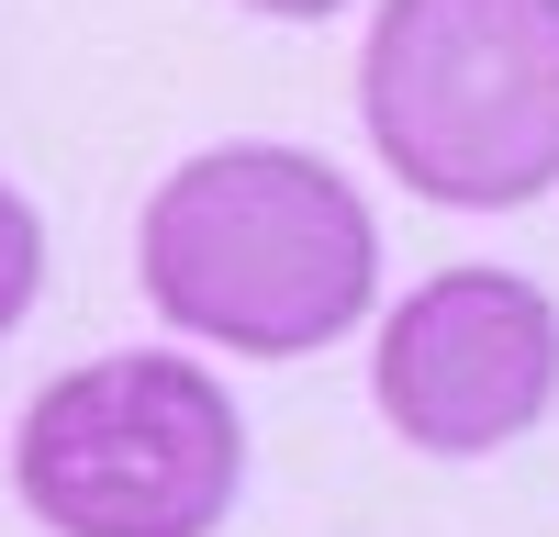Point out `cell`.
<instances>
[{"mask_svg": "<svg viewBox=\"0 0 559 537\" xmlns=\"http://www.w3.org/2000/svg\"><path fill=\"white\" fill-rule=\"evenodd\" d=\"M134 281L202 347L313 358L381 291V224L313 146H202L134 224Z\"/></svg>", "mask_w": 559, "mask_h": 537, "instance_id": "cell-1", "label": "cell"}, {"mask_svg": "<svg viewBox=\"0 0 559 537\" xmlns=\"http://www.w3.org/2000/svg\"><path fill=\"white\" fill-rule=\"evenodd\" d=\"M358 123L414 202L526 213L559 191V0H381Z\"/></svg>", "mask_w": 559, "mask_h": 537, "instance_id": "cell-2", "label": "cell"}, {"mask_svg": "<svg viewBox=\"0 0 559 537\" xmlns=\"http://www.w3.org/2000/svg\"><path fill=\"white\" fill-rule=\"evenodd\" d=\"M12 492L57 537H213L247 492V415L179 347L79 358L23 403Z\"/></svg>", "mask_w": 559, "mask_h": 537, "instance_id": "cell-3", "label": "cell"}, {"mask_svg": "<svg viewBox=\"0 0 559 537\" xmlns=\"http://www.w3.org/2000/svg\"><path fill=\"white\" fill-rule=\"evenodd\" d=\"M369 403L426 460H492L559 403V302L526 268H437L381 313Z\"/></svg>", "mask_w": 559, "mask_h": 537, "instance_id": "cell-4", "label": "cell"}, {"mask_svg": "<svg viewBox=\"0 0 559 537\" xmlns=\"http://www.w3.org/2000/svg\"><path fill=\"white\" fill-rule=\"evenodd\" d=\"M34 302H45V213L0 179V336H12Z\"/></svg>", "mask_w": 559, "mask_h": 537, "instance_id": "cell-5", "label": "cell"}, {"mask_svg": "<svg viewBox=\"0 0 559 537\" xmlns=\"http://www.w3.org/2000/svg\"><path fill=\"white\" fill-rule=\"evenodd\" d=\"M247 12H269V23H324V12H347V0H247Z\"/></svg>", "mask_w": 559, "mask_h": 537, "instance_id": "cell-6", "label": "cell"}]
</instances>
